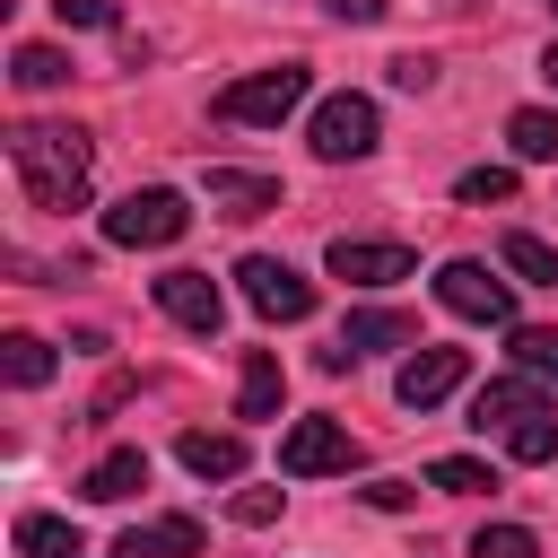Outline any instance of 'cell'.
<instances>
[{"instance_id": "obj_14", "label": "cell", "mask_w": 558, "mask_h": 558, "mask_svg": "<svg viewBox=\"0 0 558 558\" xmlns=\"http://www.w3.org/2000/svg\"><path fill=\"white\" fill-rule=\"evenodd\" d=\"M174 462L192 471V480H244V436H209V427H183L174 436Z\"/></svg>"}, {"instance_id": "obj_33", "label": "cell", "mask_w": 558, "mask_h": 558, "mask_svg": "<svg viewBox=\"0 0 558 558\" xmlns=\"http://www.w3.org/2000/svg\"><path fill=\"white\" fill-rule=\"evenodd\" d=\"M541 78H549V87H558V44H549V61H541Z\"/></svg>"}, {"instance_id": "obj_34", "label": "cell", "mask_w": 558, "mask_h": 558, "mask_svg": "<svg viewBox=\"0 0 558 558\" xmlns=\"http://www.w3.org/2000/svg\"><path fill=\"white\" fill-rule=\"evenodd\" d=\"M549 9H558V0H549Z\"/></svg>"}, {"instance_id": "obj_9", "label": "cell", "mask_w": 558, "mask_h": 558, "mask_svg": "<svg viewBox=\"0 0 558 558\" xmlns=\"http://www.w3.org/2000/svg\"><path fill=\"white\" fill-rule=\"evenodd\" d=\"M418 262H410V244H392V235H331V279H349V288H392V279H410Z\"/></svg>"}, {"instance_id": "obj_2", "label": "cell", "mask_w": 558, "mask_h": 558, "mask_svg": "<svg viewBox=\"0 0 558 558\" xmlns=\"http://www.w3.org/2000/svg\"><path fill=\"white\" fill-rule=\"evenodd\" d=\"M305 140H314V157H323V166H357V157H375V140H384V113H375V96L340 87V96H323V105H314Z\"/></svg>"}, {"instance_id": "obj_32", "label": "cell", "mask_w": 558, "mask_h": 558, "mask_svg": "<svg viewBox=\"0 0 558 558\" xmlns=\"http://www.w3.org/2000/svg\"><path fill=\"white\" fill-rule=\"evenodd\" d=\"M331 17H340V26H375V17H384V0H331Z\"/></svg>"}, {"instance_id": "obj_19", "label": "cell", "mask_w": 558, "mask_h": 558, "mask_svg": "<svg viewBox=\"0 0 558 558\" xmlns=\"http://www.w3.org/2000/svg\"><path fill=\"white\" fill-rule=\"evenodd\" d=\"M0 375H9L17 392H35V384H52V349H44L35 331H9V340H0Z\"/></svg>"}, {"instance_id": "obj_13", "label": "cell", "mask_w": 558, "mask_h": 558, "mask_svg": "<svg viewBox=\"0 0 558 558\" xmlns=\"http://www.w3.org/2000/svg\"><path fill=\"white\" fill-rule=\"evenodd\" d=\"M113 558H209V541H201L192 514H157V523H131L113 541Z\"/></svg>"}, {"instance_id": "obj_26", "label": "cell", "mask_w": 558, "mask_h": 558, "mask_svg": "<svg viewBox=\"0 0 558 558\" xmlns=\"http://www.w3.org/2000/svg\"><path fill=\"white\" fill-rule=\"evenodd\" d=\"M471 558H541V541L523 523H480L471 532Z\"/></svg>"}, {"instance_id": "obj_20", "label": "cell", "mask_w": 558, "mask_h": 558, "mask_svg": "<svg viewBox=\"0 0 558 558\" xmlns=\"http://www.w3.org/2000/svg\"><path fill=\"white\" fill-rule=\"evenodd\" d=\"M17 549L26 558H78V523L70 514H17Z\"/></svg>"}, {"instance_id": "obj_3", "label": "cell", "mask_w": 558, "mask_h": 558, "mask_svg": "<svg viewBox=\"0 0 558 558\" xmlns=\"http://www.w3.org/2000/svg\"><path fill=\"white\" fill-rule=\"evenodd\" d=\"M183 227H192V201H183V192H166V183L122 192V201L105 209V244H131V253H157V244H174Z\"/></svg>"}, {"instance_id": "obj_17", "label": "cell", "mask_w": 558, "mask_h": 558, "mask_svg": "<svg viewBox=\"0 0 558 558\" xmlns=\"http://www.w3.org/2000/svg\"><path fill=\"white\" fill-rule=\"evenodd\" d=\"M279 401H288V375H279V357H270V349H244V384H235V418H279Z\"/></svg>"}, {"instance_id": "obj_16", "label": "cell", "mask_w": 558, "mask_h": 558, "mask_svg": "<svg viewBox=\"0 0 558 558\" xmlns=\"http://www.w3.org/2000/svg\"><path fill=\"white\" fill-rule=\"evenodd\" d=\"M140 488H148V453H140V445H113V453L78 480L87 506H122V497H140Z\"/></svg>"}, {"instance_id": "obj_31", "label": "cell", "mask_w": 558, "mask_h": 558, "mask_svg": "<svg viewBox=\"0 0 558 558\" xmlns=\"http://www.w3.org/2000/svg\"><path fill=\"white\" fill-rule=\"evenodd\" d=\"M366 506H384V514L410 506V480H366Z\"/></svg>"}, {"instance_id": "obj_5", "label": "cell", "mask_w": 558, "mask_h": 558, "mask_svg": "<svg viewBox=\"0 0 558 558\" xmlns=\"http://www.w3.org/2000/svg\"><path fill=\"white\" fill-rule=\"evenodd\" d=\"M436 305H445V314H462V323L514 331V288H506L488 262H445V270H436Z\"/></svg>"}, {"instance_id": "obj_12", "label": "cell", "mask_w": 558, "mask_h": 558, "mask_svg": "<svg viewBox=\"0 0 558 558\" xmlns=\"http://www.w3.org/2000/svg\"><path fill=\"white\" fill-rule=\"evenodd\" d=\"M541 410H549V401H541V384H532V375H497V384H480V392H471V427H480V436H488V427L506 436L514 418H541Z\"/></svg>"}, {"instance_id": "obj_10", "label": "cell", "mask_w": 558, "mask_h": 558, "mask_svg": "<svg viewBox=\"0 0 558 558\" xmlns=\"http://www.w3.org/2000/svg\"><path fill=\"white\" fill-rule=\"evenodd\" d=\"M462 375H471V349H427L418 340V357L392 375V392H401V410H436V401L462 392Z\"/></svg>"}, {"instance_id": "obj_15", "label": "cell", "mask_w": 558, "mask_h": 558, "mask_svg": "<svg viewBox=\"0 0 558 558\" xmlns=\"http://www.w3.org/2000/svg\"><path fill=\"white\" fill-rule=\"evenodd\" d=\"M209 209L218 218H262V209H279V183L244 174V166H209Z\"/></svg>"}, {"instance_id": "obj_22", "label": "cell", "mask_w": 558, "mask_h": 558, "mask_svg": "<svg viewBox=\"0 0 558 558\" xmlns=\"http://www.w3.org/2000/svg\"><path fill=\"white\" fill-rule=\"evenodd\" d=\"M9 78H17V87H61V78H70V52H61V44H17V52H9Z\"/></svg>"}, {"instance_id": "obj_8", "label": "cell", "mask_w": 558, "mask_h": 558, "mask_svg": "<svg viewBox=\"0 0 558 558\" xmlns=\"http://www.w3.org/2000/svg\"><path fill=\"white\" fill-rule=\"evenodd\" d=\"M418 340V323L401 314V305H357L349 323H340V340L323 349V366L340 375V366H357V357H375V349H410Z\"/></svg>"}, {"instance_id": "obj_7", "label": "cell", "mask_w": 558, "mask_h": 558, "mask_svg": "<svg viewBox=\"0 0 558 558\" xmlns=\"http://www.w3.org/2000/svg\"><path fill=\"white\" fill-rule=\"evenodd\" d=\"M357 462V436L340 427V418H296L288 436H279V471L288 480H331V471H349Z\"/></svg>"}, {"instance_id": "obj_21", "label": "cell", "mask_w": 558, "mask_h": 558, "mask_svg": "<svg viewBox=\"0 0 558 558\" xmlns=\"http://www.w3.org/2000/svg\"><path fill=\"white\" fill-rule=\"evenodd\" d=\"M514 366L532 384H558V323H514Z\"/></svg>"}, {"instance_id": "obj_4", "label": "cell", "mask_w": 558, "mask_h": 558, "mask_svg": "<svg viewBox=\"0 0 558 558\" xmlns=\"http://www.w3.org/2000/svg\"><path fill=\"white\" fill-rule=\"evenodd\" d=\"M305 61H279V70H253V78H235V87H218V122H288L296 105H305Z\"/></svg>"}, {"instance_id": "obj_1", "label": "cell", "mask_w": 558, "mask_h": 558, "mask_svg": "<svg viewBox=\"0 0 558 558\" xmlns=\"http://www.w3.org/2000/svg\"><path fill=\"white\" fill-rule=\"evenodd\" d=\"M9 166H17V183H26L35 209H52V218L87 209V166H96V148H87L78 122H17V131H9Z\"/></svg>"}, {"instance_id": "obj_24", "label": "cell", "mask_w": 558, "mask_h": 558, "mask_svg": "<svg viewBox=\"0 0 558 558\" xmlns=\"http://www.w3.org/2000/svg\"><path fill=\"white\" fill-rule=\"evenodd\" d=\"M506 453H514V462H558V410L514 418V427H506Z\"/></svg>"}, {"instance_id": "obj_11", "label": "cell", "mask_w": 558, "mask_h": 558, "mask_svg": "<svg viewBox=\"0 0 558 558\" xmlns=\"http://www.w3.org/2000/svg\"><path fill=\"white\" fill-rule=\"evenodd\" d=\"M157 305H166L183 331H201V340L227 323V296H218V279H209V270H166V279H157Z\"/></svg>"}, {"instance_id": "obj_28", "label": "cell", "mask_w": 558, "mask_h": 558, "mask_svg": "<svg viewBox=\"0 0 558 558\" xmlns=\"http://www.w3.org/2000/svg\"><path fill=\"white\" fill-rule=\"evenodd\" d=\"M227 514H235V523H279V488H235Z\"/></svg>"}, {"instance_id": "obj_29", "label": "cell", "mask_w": 558, "mask_h": 558, "mask_svg": "<svg viewBox=\"0 0 558 558\" xmlns=\"http://www.w3.org/2000/svg\"><path fill=\"white\" fill-rule=\"evenodd\" d=\"M52 9H61V26H113L122 17L113 0H52Z\"/></svg>"}, {"instance_id": "obj_25", "label": "cell", "mask_w": 558, "mask_h": 558, "mask_svg": "<svg viewBox=\"0 0 558 558\" xmlns=\"http://www.w3.org/2000/svg\"><path fill=\"white\" fill-rule=\"evenodd\" d=\"M427 488H445V497H480V488H497V471L471 462V453H445V462H427Z\"/></svg>"}, {"instance_id": "obj_6", "label": "cell", "mask_w": 558, "mask_h": 558, "mask_svg": "<svg viewBox=\"0 0 558 558\" xmlns=\"http://www.w3.org/2000/svg\"><path fill=\"white\" fill-rule=\"evenodd\" d=\"M235 279H244V305L270 314V323H305V314H314V279L288 270V262H270V253H244Z\"/></svg>"}, {"instance_id": "obj_30", "label": "cell", "mask_w": 558, "mask_h": 558, "mask_svg": "<svg viewBox=\"0 0 558 558\" xmlns=\"http://www.w3.org/2000/svg\"><path fill=\"white\" fill-rule=\"evenodd\" d=\"M427 78H436V61H418V52H401V61H392V87H410V96H418Z\"/></svg>"}, {"instance_id": "obj_23", "label": "cell", "mask_w": 558, "mask_h": 558, "mask_svg": "<svg viewBox=\"0 0 558 558\" xmlns=\"http://www.w3.org/2000/svg\"><path fill=\"white\" fill-rule=\"evenodd\" d=\"M497 253H506V270H514V279H532V288H558V253H549L541 235H523V227H514Z\"/></svg>"}, {"instance_id": "obj_27", "label": "cell", "mask_w": 558, "mask_h": 558, "mask_svg": "<svg viewBox=\"0 0 558 558\" xmlns=\"http://www.w3.org/2000/svg\"><path fill=\"white\" fill-rule=\"evenodd\" d=\"M453 192H462V201H471V209H488V201H514V192H523V183H514V166H471V174H462V183H453Z\"/></svg>"}, {"instance_id": "obj_18", "label": "cell", "mask_w": 558, "mask_h": 558, "mask_svg": "<svg viewBox=\"0 0 558 558\" xmlns=\"http://www.w3.org/2000/svg\"><path fill=\"white\" fill-rule=\"evenodd\" d=\"M506 140H514L523 166H549L558 157V113L549 105H523V113H506Z\"/></svg>"}]
</instances>
